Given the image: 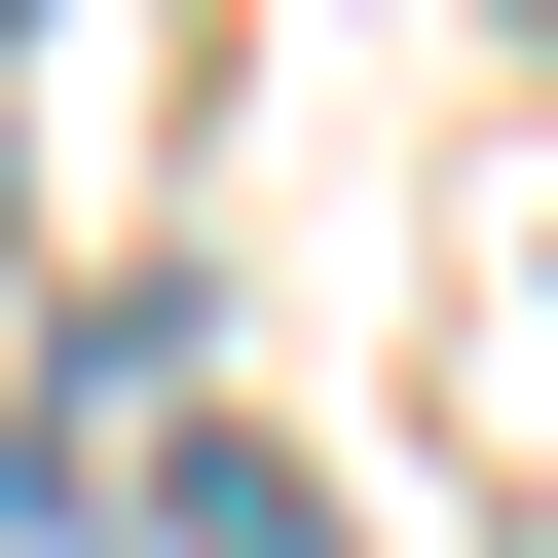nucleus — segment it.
<instances>
[{
  "instance_id": "f257e3e1",
  "label": "nucleus",
  "mask_w": 558,
  "mask_h": 558,
  "mask_svg": "<svg viewBox=\"0 0 558 558\" xmlns=\"http://www.w3.org/2000/svg\"><path fill=\"white\" fill-rule=\"evenodd\" d=\"M186 558H336V484L299 447H186Z\"/></svg>"
},
{
  "instance_id": "f03ea898",
  "label": "nucleus",
  "mask_w": 558,
  "mask_h": 558,
  "mask_svg": "<svg viewBox=\"0 0 558 558\" xmlns=\"http://www.w3.org/2000/svg\"><path fill=\"white\" fill-rule=\"evenodd\" d=\"M0 38H38V0H0Z\"/></svg>"
},
{
  "instance_id": "7ed1b4c3",
  "label": "nucleus",
  "mask_w": 558,
  "mask_h": 558,
  "mask_svg": "<svg viewBox=\"0 0 558 558\" xmlns=\"http://www.w3.org/2000/svg\"><path fill=\"white\" fill-rule=\"evenodd\" d=\"M521 38H558V0H521Z\"/></svg>"
}]
</instances>
